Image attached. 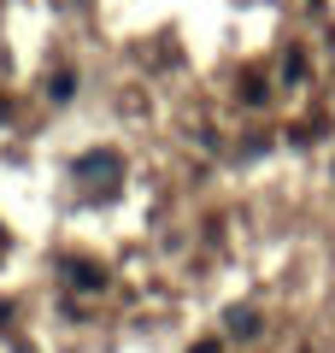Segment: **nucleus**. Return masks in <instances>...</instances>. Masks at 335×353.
Listing matches in <instances>:
<instances>
[{
  "label": "nucleus",
  "instance_id": "obj_1",
  "mask_svg": "<svg viewBox=\"0 0 335 353\" xmlns=\"http://www.w3.org/2000/svg\"><path fill=\"white\" fill-rule=\"evenodd\" d=\"M59 271H65V283H71V289H83V294L106 289V277H100V265H94V259H65Z\"/></svg>",
  "mask_w": 335,
  "mask_h": 353
},
{
  "label": "nucleus",
  "instance_id": "obj_2",
  "mask_svg": "<svg viewBox=\"0 0 335 353\" xmlns=\"http://www.w3.org/2000/svg\"><path fill=\"white\" fill-rule=\"evenodd\" d=\"M77 176H118V153H83Z\"/></svg>",
  "mask_w": 335,
  "mask_h": 353
},
{
  "label": "nucleus",
  "instance_id": "obj_3",
  "mask_svg": "<svg viewBox=\"0 0 335 353\" xmlns=\"http://www.w3.org/2000/svg\"><path fill=\"white\" fill-rule=\"evenodd\" d=\"M48 94H53V101H71V94H77V77H71V71H53Z\"/></svg>",
  "mask_w": 335,
  "mask_h": 353
},
{
  "label": "nucleus",
  "instance_id": "obj_4",
  "mask_svg": "<svg viewBox=\"0 0 335 353\" xmlns=\"http://www.w3.org/2000/svg\"><path fill=\"white\" fill-rule=\"evenodd\" d=\"M194 353H218V341H200V347H194Z\"/></svg>",
  "mask_w": 335,
  "mask_h": 353
},
{
  "label": "nucleus",
  "instance_id": "obj_5",
  "mask_svg": "<svg viewBox=\"0 0 335 353\" xmlns=\"http://www.w3.org/2000/svg\"><path fill=\"white\" fill-rule=\"evenodd\" d=\"M0 112H6V101H0Z\"/></svg>",
  "mask_w": 335,
  "mask_h": 353
}]
</instances>
